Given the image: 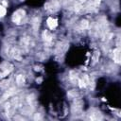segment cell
I'll list each match as a JSON object with an SVG mask.
<instances>
[{"label":"cell","instance_id":"obj_5","mask_svg":"<svg viewBox=\"0 0 121 121\" xmlns=\"http://www.w3.org/2000/svg\"><path fill=\"white\" fill-rule=\"evenodd\" d=\"M88 119H90V120H101L102 119V114L98 111L92 110L88 113Z\"/></svg>","mask_w":121,"mask_h":121},{"label":"cell","instance_id":"obj_11","mask_svg":"<svg viewBox=\"0 0 121 121\" xmlns=\"http://www.w3.org/2000/svg\"><path fill=\"white\" fill-rule=\"evenodd\" d=\"M16 82L18 83V85H23L25 83V77L23 75H18L16 77Z\"/></svg>","mask_w":121,"mask_h":121},{"label":"cell","instance_id":"obj_4","mask_svg":"<svg viewBox=\"0 0 121 121\" xmlns=\"http://www.w3.org/2000/svg\"><path fill=\"white\" fill-rule=\"evenodd\" d=\"M82 101L79 100V99H77L75 100V103L73 104L72 106V112L73 114H81V108H82Z\"/></svg>","mask_w":121,"mask_h":121},{"label":"cell","instance_id":"obj_13","mask_svg":"<svg viewBox=\"0 0 121 121\" xmlns=\"http://www.w3.org/2000/svg\"><path fill=\"white\" fill-rule=\"evenodd\" d=\"M6 8L3 6V5H0V18H3L5 15H6Z\"/></svg>","mask_w":121,"mask_h":121},{"label":"cell","instance_id":"obj_14","mask_svg":"<svg viewBox=\"0 0 121 121\" xmlns=\"http://www.w3.org/2000/svg\"><path fill=\"white\" fill-rule=\"evenodd\" d=\"M78 85H79L80 88H84L87 84H86V82L83 80V78H79V79H78Z\"/></svg>","mask_w":121,"mask_h":121},{"label":"cell","instance_id":"obj_9","mask_svg":"<svg viewBox=\"0 0 121 121\" xmlns=\"http://www.w3.org/2000/svg\"><path fill=\"white\" fill-rule=\"evenodd\" d=\"M74 10H75L76 12H81V11L83 10V6H82V4L79 3V2L75 3V4H74Z\"/></svg>","mask_w":121,"mask_h":121},{"label":"cell","instance_id":"obj_12","mask_svg":"<svg viewBox=\"0 0 121 121\" xmlns=\"http://www.w3.org/2000/svg\"><path fill=\"white\" fill-rule=\"evenodd\" d=\"M89 26H90V24H89V22H88L87 20H82V21L80 22V27H81L82 29H87V28H89Z\"/></svg>","mask_w":121,"mask_h":121},{"label":"cell","instance_id":"obj_6","mask_svg":"<svg viewBox=\"0 0 121 121\" xmlns=\"http://www.w3.org/2000/svg\"><path fill=\"white\" fill-rule=\"evenodd\" d=\"M46 24L50 29H54L58 26V21H57V19H55L53 17H49V18H47Z\"/></svg>","mask_w":121,"mask_h":121},{"label":"cell","instance_id":"obj_16","mask_svg":"<svg viewBox=\"0 0 121 121\" xmlns=\"http://www.w3.org/2000/svg\"><path fill=\"white\" fill-rule=\"evenodd\" d=\"M78 2L79 3H84V2H86V0H78Z\"/></svg>","mask_w":121,"mask_h":121},{"label":"cell","instance_id":"obj_1","mask_svg":"<svg viewBox=\"0 0 121 121\" xmlns=\"http://www.w3.org/2000/svg\"><path fill=\"white\" fill-rule=\"evenodd\" d=\"M60 7V2L58 0H50V1H48V2H46L44 4L45 10H47V11H49L51 13L52 12H56L57 10H59Z\"/></svg>","mask_w":121,"mask_h":121},{"label":"cell","instance_id":"obj_10","mask_svg":"<svg viewBox=\"0 0 121 121\" xmlns=\"http://www.w3.org/2000/svg\"><path fill=\"white\" fill-rule=\"evenodd\" d=\"M40 22H41V20H40V18H38V17H35V18H33V20H32V26H33V28L34 29H38L39 28V26H40Z\"/></svg>","mask_w":121,"mask_h":121},{"label":"cell","instance_id":"obj_8","mask_svg":"<svg viewBox=\"0 0 121 121\" xmlns=\"http://www.w3.org/2000/svg\"><path fill=\"white\" fill-rule=\"evenodd\" d=\"M43 40H44L46 43H48V42H51V41H52L53 36H52V34H51L50 32H48L47 30H45V31H43Z\"/></svg>","mask_w":121,"mask_h":121},{"label":"cell","instance_id":"obj_7","mask_svg":"<svg viewBox=\"0 0 121 121\" xmlns=\"http://www.w3.org/2000/svg\"><path fill=\"white\" fill-rule=\"evenodd\" d=\"M112 59L116 63H120V48L116 47L113 50V54H112Z\"/></svg>","mask_w":121,"mask_h":121},{"label":"cell","instance_id":"obj_2","mask_svg":"<svg viewBox=\"0 0 121 121\" xmlns=\"http://www.w3.org/2000/svg\"><path fill=\"white\" fill-rule=\"evenodd\" d=\"M26 17V11L23 9H17L12 15V22L16 25H20L23 22V19Z\"/></svg>","mask_w":121,"mask_h":121},{"label":"cell","instance_id":"obj_3","mask_svg":"<svg viewBox=\"0 0 121 121\" xmlns=\"http://www.w3.org/2000/svg\"><path fill=\"white\" fill-rule=\"evenodd\" d=\"M12 70V65L9 62H3L0 65V77L3 78L7 75H9L10 73V71Z\"/></svg>","mask_w":121,"mask_h":121},{"label":"cell","instance_id":"obj_15","mask_svg":"<svg viewBox=\"0 0 121 121\" xmlns=\"http://www.w3.org/2000/svg\"><path fill=\"white\" fill-rule=\"evenodd\" d=\"M35 119H41L42 117H41V115H40V113H36V115H35V117H34Z\"/></svg>","mask_w":121,"mask_h":121}]
</instances>
